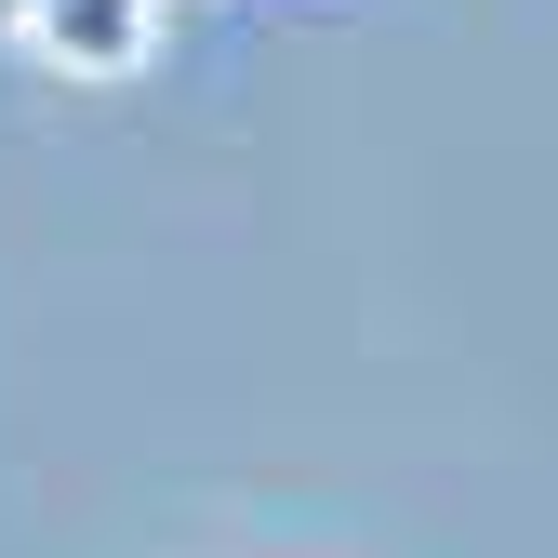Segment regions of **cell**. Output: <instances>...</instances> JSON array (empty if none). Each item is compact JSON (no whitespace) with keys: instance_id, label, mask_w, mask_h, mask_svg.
I'll return each mask as SVG.
<instances>
[{"instance_id":"6da1fadb","label":"cell","mask_w":558,"mask_h":558,"mask_svg":"<svg viewBox=\"0 0 558 558\" xmlns=\"http://www.w3.org/2000/svg\"><path fill=\"white\" fill-rule=\"evenodd\" d=\"M53 66H133L147 53V0H0Z\"/></svg>"}]
</instances>
